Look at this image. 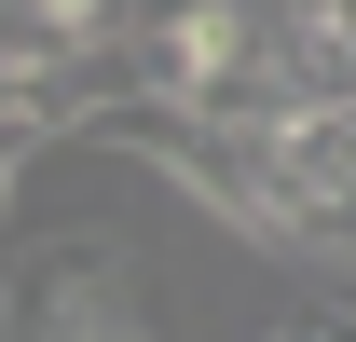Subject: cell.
Masks as SVG:
<instances>
[{"instance_id": "7a4b0ae2", "label": "cell", "mask_w": 356, "mask_h": 342, "mask_svg": "<svg viewBox=\"0 0 356 342\" xmlns=\"http://www.w3.org/2000/svg\"><path fill=\"white\" fill-rule=\"evenodd\" d=\"M274 342H356V329H329V315H315V329H274Z\"/></svg>"}, {"instance_id": "6da1fadb", "label": "cell", "mask_w": 356, "mask_h": 342, "mask_svg": "<svg viewBox=\"0 0 356 342\" xmlns=\"http://www.w3.org/2000/svg\"><path fill=\"white\" fill-rule=\"evenodd\" d=\"M28 342H151V329H137V288L110 260H55L28 301Z\"/></svg>"}]
</instances>
